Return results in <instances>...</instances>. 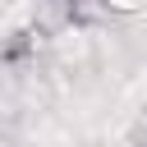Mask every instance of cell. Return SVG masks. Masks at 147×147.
<instances>
[{
	"label": "cell",
	"instance_id": "6da1fadb",
	"mask_svg": "<svg viewBox=\"0 0 147 147\" xmlns=\"http://www.w3.org/2000/svg\"><path fill=\"white\" fill-rule=\"evenodd\" d=\"M69 5H87V0H69Z\"/></svg>",
	"mask_w": 147,
	"mask_h": 147
}]
</instances>
